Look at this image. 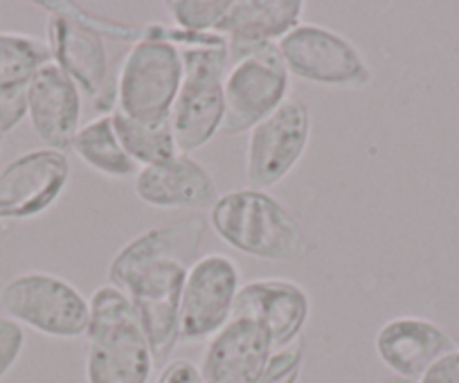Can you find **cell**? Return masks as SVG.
Here are the masks:
<instances>
[{
	"label": "cell",
	"mask_w": 459,
	"mask_h": 383,
	"mask_svg": "<svg viewBox=\"0 0 459 383\" xmlns=\"http://www.w3.org/2000/svg\"><path fill=\"white\" fill-rule=\"evenodd\" d=\"M205 232L207 223L198 214L153 226L126 241L106 268L108 284L138 309L156 365L169 363L180 343V293L187 271L201 257Z\"/></svg>",
	"instance_id": "1"
},
{
	"label": "cell",
	"mask_w": 459,
	"mask_h": 383,
	"mask_svg": "<svg viewBox=\"0 0 459 383\" xmlns=\"http://www.w3.org/2000/svg\"><path fill=\"white\" fill-rule=\"evenodd\" d=\"M210 226L230 248L264 262H302L313 250L298 217L271 192L248 185L219 196Z\"/></svg>",
	"instance_id": "2"
},
{
	"label": "cell",
	"mask_w": 459,
	"mask_h": 383,
	"mask_svg": "<svg viewBox=\"0 0 459 383\" xmlns=\"http://www.w3.org/2000/svg\"><path fill=\"white\" fill-rule=\"evenodd\" d=\"M88 305L86 383H149L156 361L129 296L106 282Z\"/></svg>",
	"instance_id": "3"
},
{
	"label": "cell",
	"mask_w": 459,
	"mask_h": 383,
	"mask_svg": "<svg viewBox=\"0 0 459 383\" xmlns=\"http://www.w3.org/2000/svg\"><path fill=\"white\" fill-rule=\"evenodd\" d=\"M183 83V55L143 25L115 77V109L140 122L169 120Z\"/></svg>",
	"instance_id": "4"
},
{
	"label": "cell",
	"mask_w": 459,
	"mask_h": 383,
	"mask_svg": "<svg viewBox=\"0 0 459 383\" xmlns=\"http://www.w3.org/2000/svg\"><path fill=\"white\" fill-rule=\"evenodd\" d=\"M0 309L32 332L59 341L86 336L91 305L73 282L48 271H25L0 286Z\"/></svg>",
	"instance_id": "5"
},
{
	"label": "cell",
	"mask_w": 459,
	"mask_h": 383,
	"mask_svg": "<svg viewBox=\"0 0 459 383\" xmlns=\"http://www.w3.org/2000/svg\"><path fill=\"white\" fill-rule=\"evenodd\" d=\"M183 83L176 95L171 126L183 153L207 147L221 134L225 118V74L230 68L228 46L180 50Z\"/></svg>",
	"instance_id": "6"
},
{
	"label": "cell",
	"mask_w": 459,
	"mask_h": 383,
	"mask_svg": "<svg viewBox=\"0 0 459 383\" xmlns=\"http://www.w3.org/2000/svg\"><path fill=\"white\" fill-rule=\"evenodd\" d=\"M290 77L325 88H365L372 68L354 41L317 23H299L280 43Z\"/></svg>",
	"instance_id": "7"
},
{
	"label": "cell",
	"mask_w": 459,
	"mask_h": 383,
	"mask_svg": "<svg viewBox=\"0 0 459 383\" xmlns=\"http://www.w3.org/2000/svg\"><path fill=\"white\" fill-rule=\"evenodd\" d=\"M225 118L221 134L241 135L266 120L290 95V74L280 48L268 46L230 61L225 74Z\"/></svg>",
	"instance_id": "8"
},
{
	"label": "cell",
	"mask_w": 459,
	"mask_h": 383,
	"mask_svg": "<svg viewBox=\"0 0 459 383\" xmlns=\"http://www.w3.org/2000/svg\"><path fill=\"white\" fill-rule=\"evenodd\" d=\"M311 109L289 98L273 116L248 131L246 183L253 189H273L293 174L311 143Z\"/></svg>",
	"instance_id": "9"
},
{
	"label": "cell",
	"mask_w": 459,
	"mask_h": 383,
	"mask_svg": "<svg viewBox=\"0 0 459 383\" xmlns=\"http://www.w3.org/2000/svg\"><path fill=\"white\" fill-rule=\"evenodd\" d=\"M241 271L223 253L201 255L185 277L180 293V343L210 341L235 311Z\"/></svg>",
	"instance_id": "10"
},
{
	"label": "cell",
	"mask_w": 459,
	"mask_h": 383,
	"mask_svg": "<svg viewBox=\"0 0 459 383\" xmlns=\"http://www.w3.org/2000/svg\"><path fill=\"white\" fill-rule=\"evenodd\" d=\"M48 12L46 43L50 48L52 64L59 65L70 79L100 102L108 86V55L104 37L88 23L86 12L74 3H37Z\"/></svg>",
	"instance_id": "11"
},
{
	"label": "cell",
	"mask_w": 459,
	"mask_h": 383,
	"mask_svg": "<svg viewBox=\"0 0 459 383\" xmlns=\"http://www.w3.org/2000/svg\"><path fill=\"white\" fill-rule=\"evenodd\" d=\"M70 162L56 149H32L0 167V222H25L48 213L64 195Z\"/></svg>",
	"instance_id": "12"
},
{
	"label": "cell",
	"mask_w": 459,
	"mask_h": 383,
	"mask_svg": "<svg viewBox=\"0 0 459 383\" xmlns=\"http://www.w3.org/2000/svg\"><path fill=\"white\" fill-rule=\"evenodd\" d=\"M232 316L262 325L277 350L302 338L311 318V296L289 277H257L241 284Z\"/></svg>",
	"instance_id": "13"
},
{
	"label": "cell",
	"mask_w": 459,
	"mask_h": 383,
	"mask_svg": "<svg viewBox=\"0 0 459 383\" xmlns=\"http://www.w3.org/2000/svg\"><path fill=\"white\" fill-rule=\"evenodd\" d=\"M140 204L156 210H212L221 192L214 176L201 161L178 153L171 161L143 167L134 178Z\"/></svg>",
	"instance_id": "14"
},
{
	"label": "cell",
	"mask_w": 459,
	"mask_h": 383,
	"mask_svg": "<svg viewBox=\"0 0 459 383\" xmlns=\"http://www.w3.org/2000/svg\"><path fill=\"white\" fill-rule=\"evenodd\" d=\"M28 120L48 149L70 152L82 129V91L56 64L43 65L28 83Z\"/></svg>",
	"instance_id": "15"
},
{
	"label": "cell",
	"mask_w": 459,
	"mask_h": 383,
	"mask_svg": "<svg viewBox=\"0 0 459 383\" xmlns=\"http://www.w3.org/2000/svg\"><path fill=\"white\" fill-rule=\"evenodd\" d=\"M457 347L455 338L423 316H396L374 336L378 361L399 377L421 379L441 356Z\"/></svg>",
	"instance_id": "16"
},
{
	"label": "cell",
	"mask_w": 459,
	"mask_h": 383,
	"mask_svg": "<svg viewBox=\"0 0 459 383\" xmlns=\"http://www.w3.org/2000/svg\"><path fill=\"white\" fill-rule=\"evenodd\" d=\"M304 0H232L216 34L228 41L230 61L277 46L304 19Z\"/></svg>",
	"instance_id": "17"
},
{
	"label": "cell",
	"mask_w": 459,
	"mask_h": 383,
	"mask_svg": "<svg viewBox=\"0 0 459 383\" xmlns=\"http://www.w3.org/2000/svg\"><path fill=\"white\" fill-rule=\"evenodd\" d=\"M271 352V338L262 325L232 316L207 341L198 368L205 383H257Z\"/></svg>",
	"instance_id": "18"
},
{
	"label": "cell",
	"mask_w": 459,
	"mask_h": 383,
	"mask_svg": "<svg viewBox=\"0 0 459 383\" xmlns=\"http://www.w3.org/2000/svg\"><path fill=\"white\" fill-rule=\"evenodd\" d=\"M70 152L95 174L110 180H134L140 171L115 134L110 113L86 122L74 135Z\"/></svg>",
	"instance_id": "19"
},
{
	"label": "cell",
	"mask_w": 459,
	"mask_h": 383,
	"mask_svg": "<svg viewBox=\"0 0 459 383\" xmlns=\"http://www.w3.org/2000/svg\"><path fill=\"white\" fill-rule=\"evenodd\" d=\"M110 120H113L115 134L120 138L122 147L140 170L171 161L174 156L183 153L176 143L171 120L140 122L134 118H126L120 111L110 113Z\"/></svg>",
	"instance_id": "20"
},
{
	"label": "cell",
	"mask_w": 459,
	"mask_h": 383,
	"mask_svg": "<svg viewBox=\"0 0 459 383\" xmlns=\"http://www.w3.org/2000/svg\"><path fill=\"white\" fill-rule=\"evenodd\" d=\"M48 64H52V55L43 39L21 32H0V91L28 86Z\"/></svg>",
	"instance_id": "21"
},
{
	"label": "cell",
	"mask_w": 459,
	"mask_h": 383,
	"mask_svg": "<svg viewBox=\"0 0 459 383\" xmlns=\"http://www.w3.org/2000/svg\"><path fill=\"white\" fill-rule=\"evenodd\" d=\"M162 5L174 28L196 34H216L232 0H167Z\"/></svg>",
	"instance_id": "22"
},
{
	"label": "cell",
	"mask_w": 459,
	"mask_h": 383,
	"mask_svg": "<svg viewBox=\"0 0 459 383\" xmlns=\"http://www.w3.org/2000/svg\"><path fill=\"white\" fill-rule=\"evenodd\" d=\"M304 368V341L277 347L271 352L257 383H298Z\"/></svg>",
	"instance_id": "23"
},
{
	"label": "cell",
	"mask_w": 459,
	"mask_h": 383,
	"mask_svg": "<svg viewBox=\"0 0 459 383\" xmlns=\"http://www.w3.org/2000/svg\"><path fill=\"white\" fill-rule=\"evenodd\" d=\"M25 350V332L19 323L0 316V379L12 372Z\"/></svg>",
	"instance_id": "24"
},
{
	"label": "cell",
	"mask_w": 459,
	"mask_h": 383,
	"mask_svg": "<svg viewBox=\"0 0 459 383\" xmlns=\"http://www.w3.org/2000/svg\"><path fill=\"white\" fill-rule=\"evenodd\" d=\"M25 118H28V86L0 91V134H12Z\"/></svg>",
	"instance_id": "25"
},
{
	"label": "cell",
	"mask_w": 459,
	"mask_h": 383,
	"mask_svg": "<svg viewBox=\"0 0 459 383\" xmlns=\"http://www.w3.org/2000/svg\"><path fill=\"white\" fill-rule=\"evenodd\" d=\"M156 383H205L198 365H194L187 359H174L167 365H162Z\"/></svg>",
	"instance_id": "26"
},
{
	"label": "cell",
	"mask_w": 459,
	"mask_h": 383,
	"mask_svg": "<svg viewBox=\"0 0 459 383\" xmlns=\"http://www.w3.org/2000/svg\"><path fill=\"white\" fill-rule=\"evenodd\" d=\"M419 383H459V345L446 356H441Z\"/></svg>",
	"instance_id": "27"
},
{
	"label": "cell",
	"mask_w": 459,
	"mask_h": 383,
	"mask_svg": "<svg viewBox=\"0 0 459 383\" xmlns=\"http://www.w3.org/2000/svg\"><path fill=\"white\" fill-rule=\"evenodd\" d=\"M381 383H419V379H408V377H399V374H392L390 379H383Z\"/></svg>",
	"instance_id": "28"
},
{
	"label": "cell",
	"mask_w": 459,
	"mask_h": 383,
	"mask_svg": "<svg viewBox=\"0 0 459 383\" xmlns=\"http://www.w3.org/2000/svg\"><path fill=\"white\" fill-rule=\"evenodd\" d=\"M3 138H5V135H3V134H0V147H3Z\"/></svg>",
	"instance_id": "29"
}]
</instances>
